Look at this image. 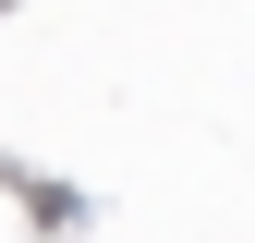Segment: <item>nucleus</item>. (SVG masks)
<instances>
[]
</instances>
